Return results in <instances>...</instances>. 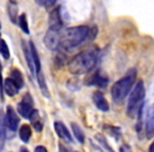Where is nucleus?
<instances>
[{"instance_id": "nucleus-9", "label": "nucleus", "mask_w": 154, "mask_h": 152, "mask_svg": "<svg viewBox=\"0 0 154 152\" xmlns=\"http://www.w3.org/2000/svg\"><path fill=\"white\" fill-rule=\"evenodd\" d=\"M49 28L61 30L62 20H61V16H60L59 8H56V9L52 10L51 13H50V16H49Z\"/></svg>"}, {"instance_id": "nucleus-7", "label": "nucleus", "mask_w": 154, "mask_h": 152, "mask_svg": "<svg viewBox=\"0 0 154 152\" xmlns=\"http://www.w3.org/2000/svg\"><path fill=\"white\" fill-rule=\"evenodd\" d=\"M5 126L9 128L11 131H16L19 125V118H18L17 114H16L15 110L12 107L7 108V113H5Z\"/></svg>"}, {"instance_id": "nucleus-29", "label": "nucleus", "mask_w": 154, "mask_h": 152, "mask_svg": "<svg viewBox=\"0 0 154 152\" xmlns=\"http://www.w3.org/2000/svg\"><path fill=\"white\" fill-rule=\"evenodd\" d=\"M149 152H154V141H153V143L151 144V146H150Z\"/></svg>"}, {"instance_id": "nucleus-1", "label": "nucleus", "mask_w": 154, "mask_h": 152, "mask_svg": "<svg viewBox=\"0 0 154 152\" xmlns=\"http://www.w3.org/2000/svg\"><path fill=\"white\" fill-rule=\"evenodd\" d=\"M97 56H98V49L96 47H91L80 52L69 61V71L74 75L86 74L94 68L97 61Z\"/></svg>"}, {"instance_id": "nucleus-8", "label": "nucleus", "mask_w": 154, "mask_h": 152, "mask_svg": "<svg viewBox=\"0 0 154 152\" xmlns=\"http://www.w3.org/2000/svg\"><path fill=\"white\" fill-rule=\"evenodd\" d=\"M146 135L147 138L154 137V104L150 106L146 118Z\"/></svg>"}, {"instance_id": "nucleus-21", "label": "nucleus", "mask_w": 154, "mask_h": 152, "mask_svg": "<svg viewBox=\"0 0 154 152\" xmlns=\"http://www.w3.org/2000/svg\"><path fill=\"white\" fill-rule=\"evenodd\" d=\"M18 23H19V26L22 31H23L26 34H29L30 33V30H29V23H28V19H26V14H21L18 18Z\"/></svg>"}, {"instance_id": "nucleus-23", "label": "nucleus", "mask_w": 154, "mask_h": 152, "mask_svg": "<svg viewBox=\"0 0 154 152\" xmlns=\"http://www.w3.org/2000/svg\"><path fill=\"white\" fill-rule=\"evenodd\" d=\"M0 54L2 55V57L5 59H9L10 58V50L8 47L7 42L3 39L0 38Z\"/></svg>"}, {"instance_id": "nucleus-10", "label": "nucleus", "mask_w": 154, "mask_h": 152, "mask_svg": "<svg viewBox=\"0 0 154 152\" xmlns=\"http://www.w3.org/2000/svg\"><path fill=\"white\" fill-rule=\"evenodd\" d=\"M54 128H55L56 134H57L60 138L63 139L64 141H68V143H72L73 141L72 135L70 134V132H69V130L66 129V127L64 126L61 122H55Z\"/></svg>"}, {"instance_id": "nucleus-19", "label": "nucleus", "mask_w": 154, "mask_h": 152, "mask_svg": "<svg viewBox=\"0 0 154 152\" xmlns=\"http://www.w3.org/2000/svg\"><path fill=\"white\" fill-rule=\"evenodd\" d=\"M30 48L31 51H32V55H33V60H34V66H35V70H36V74L38 72L41 71V64H40V59H39V55L37 53V50L35 48L34 43L30 42Z\"/></svg>"}, {"instance_id": "nucleus-28", "label": "nucleus", "mask_w": 154, "mask_h": 152, "mask_svg": "<svg viewBox=\"0 0 154 152\" xmlns=\"http://www.w3.org/2000/svg\"><path fill=\"white\" fill-rule=\"evenodd\" d=\"M59 149H60V152H68V150H66V148H64L62 145H60V146H59Z\"/></svg>"}, {"instance_id": "nucleus-2", "label": "nucleus", "mask_w": 154, "mask_h": 152, "mask_svg": "<svg viewBox=\"0 0 154 152\" xmlns=\"http://www.w3.org/2000/svg\"><path fill=\"white\" fill-rule=\"evenodd\" d=\"M89 33H90V29L87 26H79L66 29L63 33H61L59 48L63 51L71 52L88 38Z\"/></svg>"}, {"instance_id": "nucleus-6", "label": "nucleus", "mask_w": 154, "mask_h": 152, "mask_svg": "<svg viewBox=\"0 0 154 152\" xmlns=\"http://www.w3.org/2000/svg\"><path fill=\"white\" fill-rule=\"evenodd\" d=\"M17 110L22 117L30 118L31 114L34 110L33 109V99L30 94H26V96H23L22 101L18 104Z\"/></svg>"}, {"instance_id": "nucleus-4", "label": "nucleus", "mask_w": 154, "mask_h": 152, "mask_svg": "<svg viewBox=\"0 0 154 152\" xmlns=\"http://www.w3.org/2000/svg\"><path fill=\"white\" fill-rule=\"evenodd\" d=\"M143 97H145V86L143 80H139L133 88L128 101L127 113L130 117H133L135 114L138 113L139 109L143 106Z\"/></svg>"}, {"instance_id": "nucleus-3", "label": "nucleus", "mask_w": 154, "mask_h": 152, "mask_svg": "<svg viewBox=\"0 0 154 152\" xmlns=\"http://www.w3.org/2000/svg\"><path fill=\"white\" fill-rule=\"evenodd\" d=\"M135 78H136V70L135 69H131L124 77L120 78L119 80H117L113 85V87L111 89V94L116 103L124 101L125 97L128 95V93L132 89L135 82Z\"/></svg>"}, {"instance_id": "nucleus-5", "label": "nucleus", "mask_w": 154, "mask_h": 152, "mask_svg": "<svg viewBox=\"0 0 154 152\" xmlns=\"http://www.w3.org/2000/svg\"><path fill=\"white\" fill-rule=\"evenodd\" d=\"M60 37H61V30L49 28L45 36V45L50 50H57L59 48Z\"/></svg>"}, {"instance_id": "nucleus-31", "label": "nucleus", "mask_w": 154, "mask_h": 152, "mask_svg": "<svg viewBox=\"0 0 154 152\" xmlns=\"http://www.w3.org/2000/svg\"><path fill=\"white\" fill-rule=\"evenodd\" d=\"M36 2L38 3V5H43V3H45V0H36Z\"/></svg>"}, {"instance_id": "nucleus-26", "label": "nucleus", "mask_w": 154, "mask_h": 152, "mask_svg": "<svg viewBox=\"0 0 154 152\" xmlns=\"http://www.w3.org/2000/svg\"><path fill=\"white\" fill-rule=\"evenodd\" d=\"M119 152H132V150L128 145H122L119 149Z\"/></svg>"}, {"instance_id": "nucleus-16", "label": "nucleus", "mask_w": 154, "mask_h": 152, "mask_svg": "<svg viewBox=\"0 0 154 152\" xmlns=\"http://www.w3.org/2000/svg\"><path fill=\"white\" fill-rule=\"evenodd\" d=\"M30 120L32 123L33 127L34 129L37 131V132H40L42 130V124H41V120H40V116H39V113L37 110H33L32 114L30 116Z\"/></svg>"}, {"instance_id": "nucleus-34", "label": "nucleus", "mask_w": 154, "mask_h": 152, "mask_svg": "<svg viewBox=\"0 0 154 152\" xmlns=\"http://www.w3.org/2000/svg\"><path fill=\"white\" fill-rule=\"evenodd\" d=\"M0 35H1V34H0Z\"/></svg>"}, {"instance_id": "nucleus-12", "label": "nucleus", "mask_w": 154, "mask_h": 152, "mask_svg": "<svg viewBox=\"0 0 154 152\" xmlns=\"http://www.w3.org/2000/svg\"><path fill=\"white\" fill-rule=\"evenodd\" d=\"M93 101H94L95 106H96L100 111H103V112L109 111L110 106H109V104H108L106 97L103 96V93L95 92L94 94H93Z\"/></svg>"}, {"instance_id": "nucleus-33", "label": "nucleus", "mask_w": 154, "mask_h": 152, "mask_svg": "<svg viewBox=\"0 0 154 152\" xmlns=\"http://www.w3.org/2000/svg\"><path fill=\"white\" fill-rule=\"evenodd\" d=\"M75 152H78V151H75Z\"/></svg>"}, {"instance_id": "nucleus-22", "label": "nucleus", "mask_w": 154, "mask_h": 152, "mask_svg": "<svg viewBox=\"0 0 154 152\" xmlns=\"http://www.w3.org/2000/svg\"><path fill=\"white\" fill-rule=\"evenodd\" d=\"M95 138L97 139V141L99 143V145L103 146V147L105 148V149L107 150L108 152H115L113 149H112L111 147H110V145L108 144L107 139H106V137L103 136V135H101V134H96V135H95Z\"/></svg>"}, {"instance_id": "nucleus-32", "label": "nucleus", "mask_w": 154, "mask_h": 152, "mask_svg": "<svg viewBox=\"0 0 154 152\" xmlns=\"http://www.w3.org/2000/svg\"><path fill=\"white\" fill-rule=\"evenodd\" d=\"M0 152H1V148H0Z\"/></svg>"}, {"instance_id": "nucleus-17", "label": "nucleus", "mask_w": 154, "mask_h": 152, "mask_svg": "<svg viewBox=\"0 0 154 152\" xmlns=\"http://www.w3.org/2000/svg\"><path fill=\"white\" fill-rule=\"evenodd\" d=\"M31 135H32V129L29 125H23L21 126V128L19 129V136L21 138L22 141L24 143H28L29 139L31 138Z\"/></svg>"}, {"instance_id": "nucleus-27", "label": "nucleus", "mask_w": 154, "mask_h": 152, "mask_svg": "<svg viewBox=\"0 0 154 152\" xmlns=\"http://www.w3.org/2000/svg\"><path fill=\"white\" fill-rule=\"evenodd\" d=\"M34 152H48V151H47V149H45V147H43V146H38V147H36Z\"/></svg>"}, {"instance_id": "nucleus-24", "label": "nucleus", "mask_w": 154, "mask_h": 152, "mask_svg": "<svg viewBox=\"0 0 154 152\" xmlns=\"http://www.w3.org/2000/svg\"><path fill=\"white\" fill-rule=\"evenodd\" d=\"M9 14H10V17H11L12 21L16 22V16H17V7L16 5H14L13 2L10 3L9 5Z\"/></svg>"}, {"instance_id": "nucleus-25", "label": "nucleus", "mask_w": 154, "mask_h": 152, "mask_svg": "<svg viewBox=\"0 0 154 152\" xmlns=\"http://www.w3.org/2000/svg\"><path fill=\"white\" fill-rule=\"evenodd\" d=\"M56 0H45V3H43V5H45L47 9H50V8H52L54 5H55Z\"/></svg>"}, {"instance_id": "nucleus-15", "label": "nucleus", "mask_w": 154, "mask_h": 152, "mask_svg": "<svg viewBox=\"0 0 154 152\" xmlns=\"http://www.w3.org/2000/svg\"><path fill=\"white\" fill-rule=\"evenodd\" d=\"M10 78H12V79H13V82L17 85L19 89H21L22 87H23V84H24L23 76H22L21 72H20L18 69H13V70L11 71Z\"/></svg>"}, {"instance_id": "nucleus-11", "label": "nucleus", "mask_w": 154, "mask_h": 152, "mask_svg": "<svg viewBox=\"0 0 154 152\" xmlns=\"http://www.w3.org/2000/svg\"><path fill=\"white\" fill-rule=\"evenodd\" d=\"M88 85L89 86H97V87H100V88H105L108 84V78L103 76L100 74V72H95L94 74L91 76L90 78L88 79Z\"/></svg>"}, {"instance_id": "nucleus-13", "label": "nucleus", "mask_w": 154, "mask_h": 152, "mask_svg": "<svg viewBox=\"0 0 154 152\" xmlns=\"http://www.w3.org/2000/svg\"><path fill=\"white\" fill-rule=\"evenodd\" d=\"M3 89H5V92L8 96H14L18 93L19 91V88L18 86L13 82L12 78H7L3 82Z\"/></svg>"}, {"instance_id": "nucleus-20", "label": "nucleus", "mask_w": 154, "mask_h": 152, "mask_svg": "<svg viewBox=\"0 0 154 152\" xmlns=\"http://www.w3.org/2000/svg\"><path fill=\"white\" fill-rule=\"evenodd\" d=\"M71 126H72V130L75 135V138L79 141L80 144H84L85 143V133H84V131L82 130V128H80L77 124H75V123H72Z\"/></svg>"}, {"instance_id": "nucleus-18", "label": "nucleus", "mask_w": 154, "mask_h": 152, "mask_svg": "<svg viewBox=\"0 0 154 152\" xmlns=\"http://www.w3.org/2000/svg\"><path fill=\"white\" fill-rule=\"evenodd\" d=\"M37 79H38V84H39V88H40L41 90V93H42L43 95H45V97H49V89H48V86L47 84H45V76H43V74L40 72L37 73Z\"/></svg>"}, {"instance_id": "nucleus-14", "label": "nucleus", "mask_w": 154, "mask_h": 152, "mask_svg": "<svg viewBox=\"0 0 154 152\" xmlns=\"http://www.w3.org/2000/svg\"><path fill=\"white\" fill-rule=\"evenodd\" d=\"M22 49H23V54L24 57L26 59L28 62L29 69H30L31 73L32 74H36V70H35V66H34V60H33V55H32V51H31V48L28 47L26 43H22Z\"/></svg>"}, {"instance_id": "nucleus-30", "label": "nucleus", "mask_w": 154, "mask_h": 152, "mask_svg": "<svg viewBox=\"0 0 154 152\" xmlns=\"http://www.w3.org/2000/svg\"><path fill=\"white\" fill-rule=\"evenodd\" d=\"M20 152H30L28 150V148H26V147H21V149H20Z\"/></svg>"}]
</instances>
